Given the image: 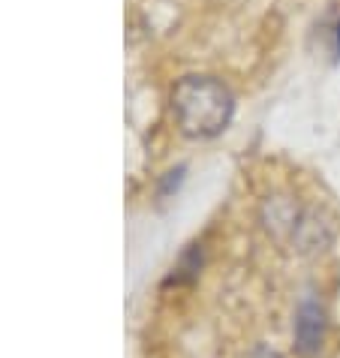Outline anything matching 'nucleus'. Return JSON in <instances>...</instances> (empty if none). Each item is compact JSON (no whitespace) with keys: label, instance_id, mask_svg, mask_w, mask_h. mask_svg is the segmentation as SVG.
<instances>
[{"label":"nucleus","instance_id":"f257e3e1","mask_svg":"<svg viewBox=\"0 0 340 358\" xmlns=\"http://www.w3.org/2000/svg\"><path fill=\"white\" fill-rule=\"evenodd\" d=\"M172 99H175L178 127H181V133L193 138H211L217 133H223L235 108L232 94L217 78H208V76L181 78Z\"/></svg>","mask_w":340,"mask_h":358},{"label":"nucleus","instance_id":"f03ea898","mask_svg":"<svg viewBox=\"0 0 340 358\" xmlns=\"http://www.w3.org/2000/svg\"><path fill=\"white\" fill-rule=\"evenodd\" d=\"M325 341V313L316 298H304L295 310V350L302 355H313L323 350Z\"/></svg>","mask_w":340,"mask_h":358}]
</instances>
